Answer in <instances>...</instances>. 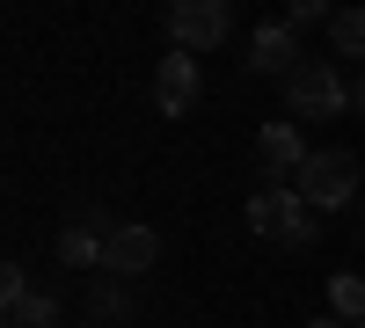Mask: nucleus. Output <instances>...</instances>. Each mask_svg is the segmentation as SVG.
<instances>
[{
  "instance_id": "1",
  "label": "nucleus",
  "mask_w": 365,
  "mask_h": 328,
  "mask_svg": "<svg viewBox=\"0 0 365 328\" xmlns=\"http://www.w3.org/2000/svg\"><path fill=\"white\" fill-rule=\"evenodd\" d=\"M249 226L263 233V241H278V248H307L314 241V204L299 197L292 183H263L249 197Z\"/></svg>"
},
{
  "instance_id": "2",
  "label": "nucleus",
  "mask_w": 365,
  "mask_h": 328,
  "mask_svg": "<svg viewBox=\"0 0 365 328\" xmlns=\"http://www.w3.org/2000/svg\"><path fill=\"white\" fill-rule=\"evenodd\" d=\"M292 190L307 197L314 212H344V204H358V154H344V146L307 154V168L292 175Z\"/></svg>"
},
{
  "instance_id": "3",
  "label": "nucleus",
  "mask_w": 365,
  "mask_h": 328,
  "mask_svg": "<svg viewBox=\"0 0 365 328\" xmlns=\"http://www.w3.org/2000/svg\"><path fill=\"white\" fill-rule=\"evenodd\" d=\"M234 37V8H227V0H175V8H168V44L175 51H220Z\"/></svg>"
},
{
  "instance_id": "4",
  "label": "nucleus",
  "mask_w": 365,
  "mask_h": 328,
  "mask_svg": "<svg viewBox=\"0 0 365 328\" xmlns=\"http://www.w3.org/2000/svg\"><path fill=\"white\" fill-rule=\"evenodd\" d=\"M285 110L292 117H336V110H351V80L336 73V58H307V66L285 80Z\"/></svg>"
},
{
  "instance_id": "5",
  "label": "nucleus",
  "mask_w": 365,
  "mask_h": 328,
  "mask_svg": "<svg viewBox=\"0 0 365 328\" xmlns=\"http://www.w3.org/2000/svg\"><path fill=\"white\" fill-rule=\"evenodd\" d=\"M154 102H161V117H190V110L205 102V73H197L190 51H168V58H161V73H154Z\"/></svg>"
},
{
  "instance_id": "6",
  "label": "nucleus",
  "mask_w": 365,
  "mask_h": 328,
  "mask_svg": "<svg viewBox=\"0 0 365 328\" xmlns=\"http://www.w3.org/2000/svg\"><path fill=\"white\" fill-rule=\"evenodd\" d=\"M154 263H161V233L139 226V219H125L110 233V248H103V270L110 277H139V270H154Z\"/></svg>"
},
{
  "instance_id": "7",
  "label": "nucleus",
  "mask_w": 365,
  "mask_h": 328,
  "mask_svg": "<svg viewBox=\"0 0 365 328\" xmlns=\"http://www.w3.org/2000/svg\"><path fill=\"white\" fill-rule=\"evenodd\" d=\"M110 219H96V212H81V219H66L58 226V263H66V270H96L103 263V248H110Z\"/></svg>"
},
{
  "instance_id": "8",
  "label": "nucleus",
  "mask_w": 365,
  "mask_h": 328,
  "mask_svg": "<svg viewBox=\"0 0 365 328\" xmlns=\"http://www.w3.org/2000/svg\"><path fill=\"white\" fill-rule=\"evenodd\" d=\"M249 66H256V73H285V80H292L299 66H307V58H299V29H292V22H263V29H256V44H249Z\"/></svg>"
},
{
  "instance_id": "9",
  "label": "nucleus",
  "mask_w": 365,
  "mask_h": 328,
  "mask_svg": "<svg viewBox=\"0 0 365 328\" xmlns=\"http://www.w3.org/2000/svg\"><path fill=\"white\" fill-rule=\"evenodd\" d=\"M256 168L270 175V183L299 175V168H307V146H299V132H292V125H263V132H256Z\"/></svg>"
},
{
  "instance_id": "10",
  "label": "nucleus",
  "mask_w": 365,
  "mask_h": 328,
  "mask_svg": "<svg viewBox=\"0 0 365 328\" xmlns=\"http://www.w3.org/2000/svg\"><path fill=\"white\" fill-rule=\"evenodd\" d=\"M8 328H58V300L51 292H8Z\"/></svg>"
},
{
  "instance_id": "11",
  "label": "nucleus",
  "mask_w": 365,
  "mask_h": 328,
  "mask_svg": "<svg viewBox=\"0 0 365 328\" xmlns=\"http://www.w3.org/2000/svg\"><path fill=\"white\" fill-rule=\"evenodd\" d=\"M329 314H336L344 328L365 321V277H358V270H336V277H329Z\"/></svg>"
},
{
  "instance_id": "12",
  "label": "nucleus",
  "mask_w": 365,
  "mask_h": 328,
  "mask_svg": "<svg viewBox=\"0 0 365 328\" xmlns=\"http://www.w3.org/2000/svg\"><path fill=\"white\" fill-rule=\"evenodd\" d=\"M88 321H132V292H125V277H110V285H96L88 292Z\"/></svg>"
},
{
  "instance_id": "13",
  "label": "nucleus",
  "mask_w": 365,
  "mask_h": 328,
  "mask_svg": "<svg viewBox=\"0 0 365 328\" xmlns=\"http://www.w3.org/2000/svg\"><path fill=\"white\" fill-rule=\"evenodd\" d=\"M329 44H336V58H365V8H344L329 22Z\"/></svg>"
},
{
  "instance_id": "14",
  "label": "nucleus",
  "mask_w": 365,
  "mask_h": 328,
  "mask_svg": "<svg viewBox=\"0 0 365 328\" xmlns=\"http://www.w3.org/2000/svg\"><path fill=\"white\" fill-rule=\"evenodd\" d=\"M285 22H292V29H314V22H336V15H329L322 0H292V8H285Z\"/></svg>"
},
{
  "instance_id": "15",
  "label": "nucleus",
  "mask_w": 365,
  "mask_h": 328,
  "mask_svg": "<svg viewBox=\"0 0 365 328\" xmlns=\"http://www.w3.org/2000/svg\"><path fill=\"white\" fill-rule=\"evenodd\" d=\"M351 110H358V117H365V73H358V80H351Z\"/></svg>"
},
{
  "instance_id": "16",
  "label": "nucleus",
  "mask_w": 365,
  "mask_h": 328,
  "mask_svg": "<svg viewBox=\"0 0 365 328\" xmlns=\"http://www.w3.org/2000/svg\"><path fill=\"white\" fill-rule=\"evenodd\" d=\"M73 328H96V321H73Z\"/></svg>"
},
{
  "instance_id": "17",
  "label": "nucleus",
  "mask_w": 365,
  "mask_h": 328,
  "mask_svg": "<svg viewBox=\"0 0 365 328\" xmlns=\"http://www.w3.org/2000/svg\"><path fill=\"white\" fill-rule=\"evenodd\" d=\"M358 328H365V321H358Z\"/></svg>"
}]
</instances>
